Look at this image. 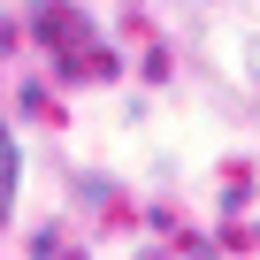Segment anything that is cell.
Segmentation results:
<instances>
[{
	"label": "cell",
	"instance_id": "cell-1",
	"mask_svg": "<svg viewBox=\"0 0 260 260\" xmlns=\"http://www.w3.org/2000/svg\"><path fill=\"white\" fill-rule=\"evenodd\" d=\"M16 184H23V161H16V138L0 122V230H8V207H16Z\"/></svg>",
	"mask_w": 260,
	"mask_h": 260
},
{
	"label": "cell",
	"instance_id": "cell-2",
	"mask_svg": "<svg viewBox=\"0 0 260 260\" xmlns=\"http://www.w3.org/2000/svg\"><path fill=\"white\" fill-rule=\"evenodd\" d=\"M252 77H260V46H252Z\"/></svg>",
	"mask_w": 260,
	"mask_h": 260
}]
</instances>
